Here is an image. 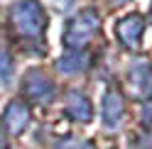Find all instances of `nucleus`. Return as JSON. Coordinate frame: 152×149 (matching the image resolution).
<instances>
[{"instance_id":"nucleus-1","label":"nucleus","mask_w":152,"mask_h":149,"mask_svg":"<svg viewBox=\"0 0 152 149\" xmlns=\"http://www.w3.org/2000/svg\"><path fill=\"white\" fill-rule=\"evenodd\" d=\"M12 20H15V27L22 37H27V39H42L44 27H47V15L37 3L27 0V3L17 5Z\"/></svg>"},{"instance_id":"nucleus-2","label":"nucleus","mask_w":152,"mask_h":149,"mask_svg":"<svg viewBox=\"0 0 152 149\" xmlns=\"http://www.w3.org/2000/svg\"><path fill=\"white\" fill-rule=\"evenodd\" d=\"M98 15L93 10H86V12H79L76 17H71L66 22V34H64V42L69 46H83L93 34L98 32Z\"/></svg>"},{"instance_id":"nucleus-3","label":"nucleus","mask_w":152,"mask_h":149,"mask_svg":"<svg viewBox=\"0 0 152 149\" xmlns=\"http://www.w3.org/2000/svg\"><path fill=\"white\" fill-rule=\"evenodd\" d=\"M25 93L30 95L34 103H47L54 98V83L49 81V76H44L42 71H32L25 78Z\"/></svg>"},{"instance_id":"nucleus-4","label":"nucleus","mask_w":152,"mask_h":149,"mask_svg":"<svg viewBox=\"0 0 152 149\" xmlns=\"http://www.w3.org/2000/svg\"><path fill=\"white\" fill-rule=\"evenodd\" d=\"M142 30H145V17H140V15H128L118 22V37L128 49H137L140 46Z\"/></svg>"},{"instance_id":"nucleus-5","label":"nucleus","mask_w":152,"mask_h":149,"mask_svg":"<svg viewBox=\"0 0 152 149\" xmlns=\"http://www.w3.org/2000/svg\"><path fill=\"white\" fill-rule=\"evenodd\" d=\"M27 122H30V108H27L22 100H12V103L7 105V110H5V127H7V132L20 135L27 127Z\"/></svg>"},{"instance_id":"nucleus-6","label":"nucleus","mask_w":152,"mask_h":149,"mask_svg":"<svg viewBox=\"0 0 152 149\" xmlns=\"http://www.w3.org/2000/svg\"><path fill=\"white\" fill-rule=\"evenodd\" d=\"M130 88L140 98H145V95L150 98L152 95V71H150V66L145 61H137L135 66H132V71H130Z\"/></svg>"},{"instance_id":"nucleus-7","label":"nucleus","mask_w":152,"mask_h":149,"mask_svg":"<svg viewBox=\"0 0 152 149\" xmlns=\"http://www.w3.org/2000/svg\"><path fill=\"white\" fill-rule=\"evenodd\" d=\"M123 108H125V100L118 90H108L106 98H103V120H106L108 127H115L123 120Z\"/></svg>"},{"instance_id":"nucleus-8","label":"nucleus","mask_w":152,"mask_h":149,"mask_svg":"<svg viewBox=\"0 0 152 149\" xmlns=\"http://www.w3.org/2000/svg\"><path fill=\"white\" fill-rule=\"evenodd\" d=\"M66 113H69L76 122H88L91 120V103L81 90H71L66 98Z\"/></svg>"},{"instance_id":"nucleus-9","label":"nucleus","mask_w":152,"mask_h":149,"mask_svg":"<svg viewBox=\"0 0 152 149\" xmlns=\"http://www.w3.org/2000/svg\"><path fill=\"white\" fill-rule=\"evenodd\" d=\"M86 66H88V56H86V54H66L64 59L56 61V69L64 71V73H69V76L81 73Z\"/></svg>"},{"instance_id":"nucleus-10","label":"nucleus","mask_w":152,"mask_h":149,"mask_svg":"<svg viewBox=\"0 0 152 149\" xmlns=\"http://www.w3.org/2000/svg\"><path fill=\"white\" fill-rule=\"evenodd\" d=\"M0 78L3 81L12 78V59H10V51H7L3 39H0Z\"/></svg>"},{"instance_id":"nucleus-11","label":"nucleus","mask_w":152,"mask_h":149,"mask_svg":"<svg viewBox=\"0 0 152 149\" xmlns=\"http://www.w3.org/2000/svg\"><path fill=\"white\" fill-rule=\"evenodd\" d=\"M59 149H96L93 142H86V139H79V137H66L61 139Z\"/></svg>"},{"instance_id":"nucleus-12","label":"nucleus","mask_w":152,"mask_h":149,"mask_svg":"<svg viewBox=\"0 0 152 149\" xmlns=\"http://www.w3.org/2000/svg\"><path fill=\"white\" fill-rule=\"evenodd\" d=\"M145 122H147V125H152V103H150V105H145Z\"/></svg>"},{"instance_id":"nucleus-13","label":"nucleus","mask_w":152,"mask_h":149,"mask_svg":"<svg viewBox=\"0 0 152 149\" xmlns=\"http://www.w3.org/2000/svg\"><path fill=\"white\" fill-rule=\"evenodd\" d=\"M113 3H123V0H113Z\"/></svg>"},{"instance_id":"nucleus-14","label":"nucleus","mask_w":152,"mask_h":149,"mask_svg":"<svg viewBox=\"0 0 152 149\" xmlns=\"http://www.w3.org/2000/svg\"><path fill=\"white\" fill-rule=\"evenodd\" d=\"M150 20H152V10H150Z\"/></svg>"}]
</instances>
